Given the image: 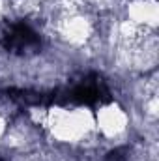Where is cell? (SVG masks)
Here are the masks:
<instances>
[{
	"label": "cell",
	"instance_id": "obj_1",
	"mask_svg": "<svg viewBox=\"0 0 159 161\" xmlns=\"http://www.w3.org/2000/svg\"><path fill=\"white\" fill-rule=\"evenodd\" d=\"M45 45L38 15H19L0 21V49L13 58H34Z\"/></svg>",
	"mask_w": 159,
	"mask_h": 161
}]
</instances>
